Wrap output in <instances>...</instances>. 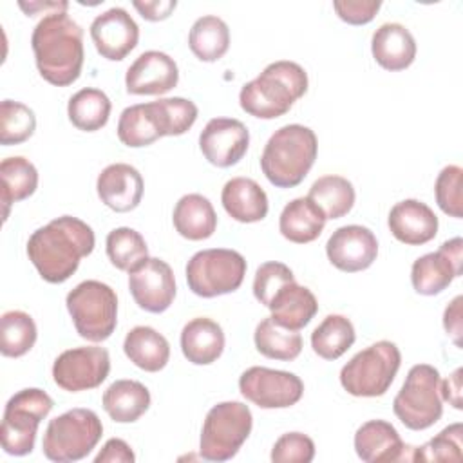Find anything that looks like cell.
<instances>
[{"mask_svg":"<svg viewBox=\"0 0 463 463\" xmlns=\"http://www.w3.org/2000/svg\"><path fill=\"white\" fill-rule=\"evenodd\" d=\"M94 242V232L87 222L61 215L33 232L27 255L43 280L61 284L78 269L80 260L92 253Z\"/></svg>","mask_w":463,"mask_h":463,"instance_id":"6da1fadb","label":"cell"},{"mask_svg":"<svg viewBox=\"0 0 463 463\" xmlns=\"http://www.w3.org/2000/svg\"><path fill=\"white\" fill-rule=\"evenodd\" d=\"M34 61L42 78L67 87L80 78L83 67V29L67 14L43 16L31 36Z\"/></svg>","mask_w":463,"mask_h":463,"instance_id":"7a4b0ae2","label":"cell"},{"mask_svg":"<svg viewBox=\"0 0 463 463\" xmlns=\"http://www.w3.org/2000/svg\"><path fill=\"white\" fill-rule=\"evenodd\" d=\"M307 90L306 71L289 60L269 63L255 80L242 85L239 92L241 109L260 119L284 116Z\"/></svg>","mask_w":463,"mask_h":463,"instance_id":"3957f363","label":"cell"},{"mask_svg":"<svg viewBox=\"0 0 463 463\" xmlns=\"http://www.w3.org/2000/svg\"><path fill=\"white\" fill-rule=\"evenodd\" d=\"M317 152V136L309 127L298 123L284 125L271 134L262 150V174L277 188H293L311 170Z\"/></svg>","mask_w":463,"mask_h":463,"instance_id":"277c9868","label":"cell"},{"mask_svg":"<svg viewBox=\"0 0 463 463\" xmlns=\"http://www.w3.org/2000/svg\"><path fill=\"white\" fill-rule=\"evenodd\" d=\"M103 434L99 416L90 409H71L49 421L42 449L47 459L69 463L83 459Z\"/></svg>","mask_w":463,"mask_h":463,"instance_id":"5b68a950","label":"cell"},{"mask_svg":"<svg viewBox=\"0 0 463 463\" xmlns=\"http://www.w3.org/2000/svg\"><path fill=\"white\" fill-rule=\"evenodd\" d=\"M400 364L402 354L396 344L380 340L356 353L342 367L340 383L353 396H382L394 382Z\"/></svg>","mask_w":463,"mask_h":463,"instance_id":"8992f818","label":"cell"},{"mask_svg":"<svg viewBox=\"0 0 463 463\" xmlns=\"http://www.w3.org/2000/svg\"><path fill=\"white\" fill-rule=\"evenodd\" d=\"M439 373L429 364H416L409 369L407 378L394 396L392 411L396 418L411 430L432 427L443 414L439 394Z\"/></svg>","mask_w":463,"mask_h":463,"instance_id":"52a82bcc","label":"cell"},{"mask_svg":"<svg viewBox=\"0 0 463 463\" xmlns=\"http://www.w3.org/2000/svg\"><path fill=\"white\" fill-rule=\"evenodd\" d=\"M78 335L89 342L107 340L118 322L116 291L99 280H83L65 298Z\"/></svg>","mask_w":463,"mask_h":463,"instance_id":"ba28073f","label":"cell"},{"mask_svg":"<svg viewBox=\"0 0 463 463\" xmlns=\"http://www.w3.org/2000/svg\"><path fill=\"white\" fill-rule=\"evenodd\" d=\"M253 416L242 402H221L213 405L203 423L199 452L208 461L232 459L248 439Z\"/></svg>","mask_w":463,"mask_h":463,"instance_id":"9c48e42d","label":"cell"},{"mask_svg":"<svg viewBox=\"0 0 463 463\" xmlns=\"http://www.w3.org/2000/svg\"><path fill=\"white\" fill-rule=\"evenodd\" d=\"M52 398L36 387L22 389L9 398L4 409L0 441L4 452L25 456L34 449L40 421L51 412Z\"/></svg>","mask_w":463,"mask_h":463,"instance_id":"30bf717a","label":"cell"},{"mask_svg":"<svg viewBox=\"0 0 463 463\" xmlns=\"http://www.w3.org/2000/svg\"><path fill=\"white\" fill-rule=\"evenodd\" d=\"M244 275V257L228 248L201 250L194 253L186 264L188 288L203 298H213L239 289Z\"/></svg>","mask_w":463,"mask_h":463,"instance_id":"8fae6325","label":"cell"},{"mask_svg":"<svg viewBox=\"0 0 463 463\" xmlns=\"http://www.w3.org/2000/svg\"><path fill=\"white\" fill-rule=\"evenodd\" d=\"M239 391L260 409H286L302 398L304 383L289 371L253 365L241 374Z\"/></svg>","mask_w":463,"mask_h":463,"instance_id":"7c38bea8","label":"cell"},{"mask_svg":"<svg viewBox=\"0 0 463 463\" xmlns=\"http://www.w3.org/2000/svg\"><path fill=\"white\" fill-rule=\"evenodd\" d=\"M110 371V356L105 347L85 345L67 349L52 364V378L69 392L89 391L105 382Z\"/></svg>","mask_w":463,"mask_h":463,"instance_id":"4fadbf2b","label":"cell"},{"mask_svg":"<svg viewBox=\"0 0 463 463\" xmlns=\"http://www.w3.org/2000/svg\"><path fill=\"white\" fill-rule=\"evenodd\" d=\"M463 241L454 237L445 241L438 251L425 253L412 262L411 282L420 295H438L461 275Z\"/></svg>","mask_w":463,"mask_h":463,"instance_id":"5bb4252c","label":"cell"},{"mask_svg":"<svg viewBox=\"0 0 463 463\" xmlns=\"http://www.w3.org/2000/svg\"><path fill=\"white\" fill-rule=\"evenodd\" d=\"M128 289L136 304L148 313L166 311L175 297V279L168 262L146 257L128 271Z\"/></svg>","mask_w":463,"mask_h":463,"instance_id":"9a60e30c","label":"cell"},{"mask_svg":"<svg viewBox=\"0 0 463 463\" xmlns=\"http://www.w3.org/2000/svg\"><path fill=\"white\" fill-rule=\"evenodd\" d=\"M250 145L246 125L233 118H213L199 136V148L208 163L228 168L237 165Z\"/></svg>","mask_w":463,"mask_h":463,"instance_id":"2e32d148","label":"cell"},{"mask_svg":"<svg viewBox=\"0 0 463 463\" xmlns=\"http://www.w3.org/2000/svg\"><path fill=\"white\" fill-rule=\"evenodd\" d=\"M326 253L329 262L340 271L356 273L367 269L378 255L374 233L360 224L340 226L327 239Z\"/></svg>","mask_w":463,"mask_h":463,"instance_id":"e0dca14e","label":"cell"},{"mask_svg":"<svg viewBox=\"0 0 463 463\" xmlns=\"http://www.w3.org/2000/svg\"><path fill=\"white\" fill-rule=\"evenodd\" d=\"M90 38L103 58L119 61L137 45L139 27L123 7H110L92 20Z\"/></svg>","mask_w":463,"mask_h":463,"instance_id":"ac0fdd59","label":"cell"},{"mask_svg":"<svg viewBox=\"0 0 463 463\" xmlns=\"http://www.w3.org/2000/svg\"><path fill=\"white\" fill-rule=\"evenodd\" d=\"M179 81V71L174 58L161 51L139 54L127 69L125 85L128 94L161 96L172 90Z\"/></svg>","mask_w":463,"mask_h":463,"instance_id":"d6986e66","label":"cell"},{"mask_svg":"<svg viewBox=\"0 0 463 463\" xmlns=\"http://www.w3.org/2000/svg\"><path fill=\"white\" fill-rule=\"evenodd\" d=\"M143 177L127 163H114L101 170L96 181L98 197L105 206L118 213L130 212L139 206L143 197Z\"/></svg>","mask_w":463,"mask_h":463,"instance_id":"ffe728a7","label":"cell"},{"mask_svg":"<svg viewBox=\"0 0 463 463\" xmlns=\"http://www.w3.org/2000/svg\"><path fill=\"white\" fill-rule=\"evenodd\" d=\"M391 233L403 244L420 246L432 241L438 233V217L425 203L405 199L396 203L387 219Z\"/></svg>","mask_w":463,"mask_h":463,"instance_id":"44dd1931","label":"cell"},{"mask_svg":"<svg viewBox=\"0 0 463 463\" xmlns=\"http://www.w3.org/2000/svg\"><path fill=\"white\" fill-rule=\"evenodd\" d=\"M354 450L362 461H403L409 459L398 430L385 420H369L354 434Z\"/></svg>","mask_w":463,"mask_h":463,"instance_id":"7402d4cb","label":"cell"},{"mask_svg":"<svg viewBox=\"0 0 463 463\" xmlns=\"http://www.w3.org/2000/svg\"><path fill=\"white\" fill-rule=\"evenodd\" d=\"M371 52L385 71H403L416 58V42L405 25L389 22L374 31Z\"/></svg>","mask_w":463,"mask_h":463,"instance_id":"603a6c76","label":"cell"},{"mask_svg":"<svg viewBox=\"0 0 463 463\" xmlns=\"http://www.w3.org/2000/svg\"><path fill=\"white\" fill-rule=\"evenodd\" d=\"M268 309L271 320L286 329L298 331L306 327L318 311V302L311 289L298 286L295 280L284 284L271 298Z\"/></svg>","mask_w":463,"mask_h":463,"instance_id":"cb8c5ba5","label":"cell"},{"mask_svg":"<svg viewBox=\"0 0 463 463\" xmlns=\"http://www.w3.org/2000/svg\"><path fill=\"white\" fill-rule=\"evenodd\" d=\"M226 213L239 222H259L268 215V195L250 177H233L221 194Z\"/></svg>","mask_w":463,"mask_h":463,"instance_id":"d4e9b609","label":"cell"},{"mask_svg":"<svg viewBox=\"0 0 463 463\" xmlns=\"http://www.w3.org/2000/svg\"><path fill=\"white\" fill-rule=\"evenodd\" d=\"M224 349L222 327L206 317L192 318L181 331V351L195 365L213 364Z\"/></svg>","mask_w":463,"mask_h":463,"instance_id":"484cf974","label":"cell"},{"mask_svg":"<svg viewBox=\"0 0 463 463\" xmlns=\"http://www.w3.org/2000/svg\"><path fill=\"white\" fill-rule=\"evenodd\" d=\"M175 232L188 241H203L213 235L217 228V213L208 197L201 194L183 195L172 215Z\"/></svg>","mask_w":463,"mask_h":463,"instance_id":"4316f807","label":"cell"},{"mask_svg":"<svg viewBox=\"0 0 463 463\" xmlns=\"http://www.w3.org/2000/svg\"><path fill=\"white\" fill-rule=\"evenodd\" d=\"M326 221L324 212L309 197H297L284 206L279 230L289 242L306 244L322 233Z\"/></svg>","mask_w":463,"mask_h":463,"instance_id":"83f0119b","label":"cell"},{"mask_svg":"<svg viewBox=\"0 0 463 463\" xmlns=\"http://www.w3.org/2000/svg\"><path fill=\"white\" fill-rule=\"evenodd\" d=\"M123 351L136 367L146 373L161 371L170 358L168 340L148 326L132 327L123 340Z\"/></svg>","mask_w":463,"mask_h":463,"instance_id":"f1b7e54d","label":"cell"},{"mask_svg":"<svg viewBox=\"0 0 463 463\" xmlns=\"http://www.w3.org/2000/svg\"><path fill=\"white\" fill-rule=\"evenodd\" d=\"M150 407V392L137 380H116L103 392V409L118 423L137 421Z\"/></svg>","mask_w":463,"mask_h":463,"instance_id":"f546056e","label":"cell"},{"mask_svg":"<svg viewBox=\"0 0 463 463\" xmlns=\"http://www.w3.org/2000/svg\"><path fill=\"white\" fill-rule=\"evenodd\" d=\"M0 181H2V203H4V221L9 215V206L13 203L24 201L34 194L38 186V172L34 165L22 157H5L0 163Z\"/></svg>","mask_w":463,"mask_h":463,"instance_id":"4dcf8cb0","label":"cell"},{"mask_svg":"<svg viewBox=\"0 0 463 463\" xmlns=\"http://www.w3.org/2000/svg\"><path fill=\"white\" fill-rule=\"evenodd\" d=\"M188 45L201 61H217L230 47V29L219 16H201L190 29Z\"/></svg>","mask_w":463,"mask_h":463,"instance_id":"1f68e13d","label":"cell"},{"mask_svg":"<svg viewBox=\"0 0 463 463\" xmlns=\"http://www.w3.org/2000/svg\"><path fill=\"white\" fill-rule=\"evenodd\" d=\"M110 99L109 96L92 87H85L71 96L67 105V114L71 123L85 132L99 130L107 125L110 116Z\"/></svg>","mask_w":463,"mask_h":463,"instance_id":"d6a6232c","label":"cell"},{"mask_svg":"<svg viewBox=\"0 0 463 463\" xmlns=\"http://www.w3.org/2000/svg\"><path fill=\"white\" fill-rule=\"evenodd\" d=\"M326 215V219H340L347 215L354 204V188L342 175L318 177L307 195Z\"/></svg>","mask_w":463,"mask_h":463,"instance_id":"836d02e7","label":"cell"},{"mask_svg":"<svg viewBox=\"0 0 463 463\" xmlns=\"http://www.w3.org/2000/svg\"><path fill=\"white\" fill-rule=\"evenodd\" d=\"M354 327L344 315H327L311 333V347L324 360L340 358L354 344Z\"/></svg>","mask_w":463,"mask_h":463,"instance_id":"e575fe53","label":"cell"},{"mask_svg":"<svg viewBox=\"0 0 463 463\" xmlns=\"http://www.w3.org/2000/svg\"><path fill=\"white\" fill-rule=\"evenodd\" d=\"M253 340L257 351L271 360L289 362L295 360L302 351L300 333L275 324L269 317L259 322Z\"/></svg>","mask_w":463,"mask_h":463,"instance_id":"d590c367","label":"cell"},{"mask_svg":"<svg viewBox=\"0 0 463 463\" xmlns=\"http://www.w3.org/2000/svg\"><path fill=\"white\" fill-rule=\"evenodd\" d=\"M159 136H181L197 119V107L186 98H159L146 103Z\"/></svg>","mask_w":463,"mask_h":463,"instance_id":"8d00e7d4","label":"cell"},{"mask_svg":"<svg viewBox=\"0 0 463 463\" xmlns=\"http://www.w3.org/2000/svg\"><path fill=\"white\" fill-rule=\"evenodd\" d=\"M36 324L25 311H5L0 318V351L4 356L18 358L31 351L36 342Z\"/></svg>","mask_w":463,"mask_h":463,"instance_id":"74e56055","label":"cell"},{"mask_svg":"<svg viewBox=\"0 0 463 463\" xmlns=\"http://www.w3.org/2000/svg\"><path fill=\"white\" fill-rule=\"evenodd\" d=\"M105 246L109 260L121 271H132L148 257V248L143 235L128 226L109 232Z\"/></svg>","mask_w":463,"mask_h":463,"instance_id":"f35d334b","label":"cell"},{"mask_svg":"<svg viewBox=\"0 0 463 463\" xmlns=\"http://www.w3.org/2000/svg\"><path fill=\"white\" fill-rule=\"evenodd\" d=\"M118 137L130 148L152 145L161 136L154 125L146 103L127 107L118 119Z\"/></svg>","mask_w":463,"mask_h":463,"instance_id":"ab89813d","label":"cell"},{"mask_svg":"<svg viewBox=\"0 0 463 463\" xmlns=\"http://www.w3.org/2000/svg\"><path fill=\"white\" fill-rule=\"evenodd\" d=\"M36 128V118L34 112L13 99H4L0 103V143L9 146V145H18L27 141Z\"/></svg>","mask_w":463,"mask_h":463,"instance_id":"60d3db41","label":"cell"},{"mask_svg":"<svg viewBox=\"0 0 463 463\" xmlns=\"http://www.w3.org/2000/svg\"><path fill=\"white\" fill-rule=\"evenodd\" d=\"M461 423L445 427L438 436L429 439L425 445L412 449V459L418 461H459L461 459Z\"/></svg>","mask_w":463,"mask_h":463,"instance_id":"b9f144b4","label":"cell"},{"mask_svg":"<svg viewBox=\"0 0 463 463\" xmlns=\"http://www.w3.org/2000/svg\"><path fill=\"white\" fill-rule=\"evenodd\" d=\"M461 186H463V170L458 165H449L445 166L436 179L434 184V194H436V203L441 208L443 213L459 219L461 217V206H463V195H461Z\"/></svg>","mask_w":463,"mask_h":463,"instance_id":"7bdbcfd3","label":"cell"},{"mask_svg":"<svg viewBox=\"0 0 463 463\" xmlns=\"http://www.w3.org/2000/svg\"><path fill=\"white\" fill-rule=\"evenodd\" d=\"M293 271L277 260H269L259 266L253 279V295L262 306H269L275 293L288 282H293Z\"/></svg>","mask_w":463,"mask_h":463,"instance_id":"ee69618b","label":"cell"},{"mask_svg":"<svg viewBox=\"0 0 463 463\" xmlns=\"http://www.w3.org/2000/svg\"><path fill=\"white\" fill-rule=\"evenodd\" d=\"M315 458V443L309 436L302 432H286L282 434L273 449V463H309Z\"/></svg>","mask_w":463,"mask_h":463,"instance_id":"f6af8a7d","label":"cell"},{"mask_svg":"<svg viewBox=\"0 0 463 463\" xmlns=\"http://www.w3.org/2000/svg\"><path fill=\"white\" fill-rule=\"evenodd\" d=\"M382 2L380 0H336L333 2V9L336 11L338 18L351 24V25H364L369 24Z\"/></svg>","mask_w":463,"mask_h":463,"instance_id":"bcb514c9","label":"cell"},{"mask_svg":"<svg viewBox=\"0 0 463 463\" xmlns=\"http://www.w3.org/2000/svg\"><path fill=\"white\" fill-rule=\"evenodd\" d=\"M134 459L130 445L119 438H110L94 458L96 463H132Z\"/></svg>","mask_w":463,"mask_h":463,"instance_id":"7dc6e473","label":"cell"},{"mask_svg":"<svg viewBox=\"0 0 463 463\" xmlns=\"http://www.w3.org/2000/svg\"><path fill=\"white\" fill-rule=\"evenodd\" d=\"M132 5L139 11V14L145 20L159 22V20H165L172 14L177 2L175 0H145V2L136 0V2H132Z\"/></svg>","mask_w":463,"mask_h":463,"instance_id":"c3c4849f","label":"cell"},{"mask_svg":"<svg viewBox=\"0 0 463 463\" xmlns=\"http://www.w3.org/2000/svg\"><path fill=\"white\" fill-rule=\"evenodd\" d=\"M461 297L458 295L447 307L443 313V326L447 335H450V338L454 340V344L459 347L461 345Z\"/></svg>","mask_w":463,"mask_h":463,"instance_id":"681fc988","label":"cell"},{"mask_svg":"<svg viewBox=\"0 0 463 463\" xmlns=\"http://www.w3.org/2000/svg\"><path fill=\"white\" fill-rule=\"evenodd\" d=\"M441 400L449 402L454 409H461V369H456L445 382L439 383Z\"/></svg>","mask_w":463,"mask_h":463,"instance_id":"f907efd6","label":"cell"},{"mask_svg":"<svg viewBox=\"0 0 463 463\" xmlns=\"http://www.w3.org/2000/svg\"><path fill=\"white\" fill-rule=\"evenodd\" d=\"M20 9H24V13L27 16H34L40 14L43 11V14H52V13H65L69 7V2H18Z\"/></svg>","mask_w":463,"mask_h":463,"instance_id":"816d5d0a","label":"cell"}]
</instances>
